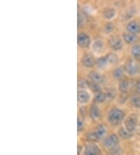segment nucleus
<instances>
[{
    "instance_id": "ddd939ff",
    "label": "nucleus",
    "mask_w": 140,
    "mask_h": 155,
    "mask_svg": "<svg viewBox=\"0 0 140 155\" xmlns=\"http://www.w3.org/2000/svg\"><path fill=\"white\" fill-rule=\"evenodd\" d=\"M90 115L93 121H98L100 119V117H101V110H100L99 107L96 104H93L90 107Z\"/></svg>"
},
{
    "instance_id": "412c9836",
    "label": "nucleus",
    "mask_w": 140,
    "mask_h": 155,
    "mask_svg": "<svg viewBox=\"0 0 140 155\" xmlns=\"http://www.w3.org/2000/svg\"><path fill=\"white\" fill-rule=\"evenodd\" d=\"M131 54L133 57V59L138 60L140 59V45L139 44H135L132 46L131 49Z\"/></svg>"
},
{
    "instance_id": "f3484780",
    "label": "nucleus",
    "mask_w": 140,
    "mask_h": 155,
    "mask_svg": "<svg viewBox=\"0 0 140 155\" xmlns=\"http://www.w3.org/2000/svg\"><path fill=\"white\" fill-rule=\"evenodd\" d=\"M103 15L106 18L107 20H111L113 19L116 15V11L113 8H105L104 11H103Z\"/></svg>"
},
{
    "instance_id": "2eb2a0df",
    "label": "nucleus",
    "mask_w": 140,
    "mask_h": 155,
    "mask_svg": "<svg viewBox=\"0 0 140 155\" xmlns=\"http://www.w3.org/2000/svg\"><path fill=\"white\" fill-rule=\"evenodd\" d=\"M104 43L103 42V40L99 39V38L96 39L92 44V49L95 53H101L104 49Z\"/></svg>"
},
{
    "instance_id": "f03ea898",
    "label": "nucleus",
    "mask_w": 140,
    "mask_h": 155,
    "mask_svg": "<svg viewBox=\"0 0 140 155\" xmlns=\"http://www.w3.org/2000/svg\"><path fill=\"white\" fill-rule=\"evenodd\" d=\"M125 71L130 76H135L138 74L140 71V64L135 59H130L126 62L125 66Z\"/></svg>"
},
{
    "instance_id": "bb28decb",
    "label": "nucleus",
    "mask_w": 140,
    "mask_h": 155,
    "mask_svg": "<svg viewBox=\"0 0 140 155\" xmlns=\"http://www.w3.org/2000/svg\"><path fill=\"white\" fill-rule=\"evenodd\" d=\"M89 85H90V81H86V80H83V79L79 80L78 82L79 89H85V88L89 87Z\"/></svg>"
},
{
    "instance_id": "6e6552de",
    "label": "nucleus",
    "mask_w": 140,
    "mask_h": 155,
    "mask_svg": "<svg viewBox=\"0 0 140 155\" xmlns=\"http://www.w3.org/2000/svg\"><path fill=\"white\" fill-rule=\"evenodd\" d=\"M91 96L87 90L79 89L77 93V100L80 104H87L90 101Z\"/></svg>"
},
{
    "instance_id": "0eeeda50",
    "label": "nucleus",
    "mask_w": 140,
    "mask_h": 155,
    "mask_svg": "<svg viewBox=\"0 0 140 155\" xmlns=\"http://www.w3.org/2000/svg\"><path fill=\"white\" fill-rule=\"evenodd\" d=\"M81 64L86 68H92L96 65V60L91 53H85L81 59Z\"/></svg>"
},
{
    "instance_id": "a211bd4d",
    "label": "nucleus",
    "mask_w": 140,
    "mask_h": 155,
    "mask_svg": "<svg viewBox=\"0 0 140 155\" xmlns=\"http://www.w3.org/2000/svg\"><path fill=\"white\" fill-rule=\"evenodd\" d=\"M94 101L98 104H103L107 101V95L105 92H98L94 96Z\"/></svg>"
},
{
    "instance_id": "cd10ccee",
    "label": "nucleus",
    "mask_w": 140,
    "mask_h": 155,
    "mask_svg": "<svg viewBox=\"0 0 140 155\" xmlns=\"http://www.w3.org/2000/svg\"><path fill=\"white\" fill-rule=\"evenodd\" d=\"M84 127H85V124H84L83 120L81 117H79L78 120H77V129H78L79 132L83 130Z\"/></svg>"
},
{
    "instance_id": "f8f14e48",
    "label": "nucleus",
    "mask_w": 140,
    "mask_h": 155,
    "mask_svg": "<svg viewBox=\"0 0 140 155\" xmlns=\"http://www.w3.org/2000/svg\"><path fill=\"white\" fill-rule=\"evenodd\" d=\"M122 38H123L125 43L129 44V45L135 44L137 42V40H138V37H137L136 35H133L129 32L123 33V35H122Z\"/></svg>"
},
{
    "instance_id": "39448f33",
    "label": "nucleus",
    "mask_w": 140,
    "mask_h": 155,
    "mask_svg": "<svg viewBox=\"0 0 140 155\" xmlns=\"http://www.w3.org/2000/svg\"><path fill=\"white\" fill-rule=\"evenodd\" d=\"M90 37L88 34L86 32H79L78 34V37H77V42H78L79 46H80L81 48H88L90 45Z\"/></svg>"
},
{
    "instance_id": "c756f323",
    "label": "nucleus",
    "mask_w": 140,
    "mask_h": 155,
    "mask_svg": "<svg viewBox=\"0 0 140 155\" xmlns=\"http://www.w3.org/2000/svg\"><path fill=\"white\" fill-rule=\"evenodd\" d=\"M105 93H106L107 101H110L115 97V93L113 92V91H107V92H105Z\"/></svg>"
},
{
    "instance_id": "a878e982",
    "label": "nucleus",
    "mask_w": 140,
    "mask_h": 155,
    "mask_svg": "<svg viewBox=\"0 0 140 155\" xmlns=\"http://www.w3.org/2000/svg\"><path fill=\"white\" fill-rule=\"evenodd\" d=\"M114 30V25L111 22L107 23L104 27V31L105 34H110Z\"/></svg>"
},
{
    "instance_id": "dca6fc26",
    "label": "nucleus",
    "mask_w": 140,
    "mask_h": 155,
    "mask_svg": "<svg viewBox=\"0 0 140 155\" xmlns=\"http://www.w3.org/2000/svg\"><path fill=\"white\" fill-rule=\"evenodd\" d=\"M108 65V61L107 60L106 56H104V57H101L96 60V66L99 68V69H104Z\"/></svg>"
},
{
    "instance_id": "2f4dec72",
    "label": "nucleus",
    "mask_w": 140,
    "mask_h": 155,
    "mask_svg": "<svg viewBox=\"0 0 140 155\" xmlns=\"http://www.w3.org/2000/svg\"><path fill=\"white\" fill-rule=\"evenodd\" d=\"M136 89L137 91H138V93H140V79L138 80V82H137V85H136Z\"/></svg>"
},
{
    "instance_id": "20e7f679",
    "label": "nucleus",
    "mask_w": 140,
    "mask_h": 155,
    "mask_svg": "<svg viewBox=\"0 0 140 155\" xmlns=\"http://www.w3.org/2000/svg\"><path fill=\"white\" fill-rule=\"evenodd\" d=\"M118 142H119V139L118 136L116 134H110L104 140L103 145L104 146V147L107 149H113L116 147Z\"/></svg>"
},
{
    "instance_id": "423d86ee",
    "label": "nucleus",
    "mask_w": 140,
    "mask_h": 155,
    "mask_svg": "<svg viewBox=\"0 0 140 155\" xmlns=\"http://www.w3.org/2000/svg\"><path fill=\"white\" fill-rule=\"evenodd\" d=\"M109 46L110 49L114 51H118L121 50L123 47V41L120 38L119 36L114 35L110 38L109 40Z\"/></svg>"
},
{
    "instance_id": "7c9ffc66",
    "label": "nucleus",
    "mask_w": 140,
    "mask_h": 155,
    "mask_svg": "<svg viewBox=\"0 0 140 155\" xmlns=\"http://www.w3.org/2000/svg\"><path fill=\"white\" fill-rule=\"evenodd\" d=\"M84 22V19H83V17H81L80 15V13H78V26L79 27H80L81 25L83 24Z\"/></svg>"
},
{
    "instance_id": "4be33fe9",
    "label": "nucleus",
    "mask_w": 140,
    "mask_h": 155,
    "mask_svg": "<svg viewBox=\"0 0 140 155\" xmlns=\"http://www.w3.org/2000/svg\"><path fill=\"white\" fill-rule=\"evenodd\" d=\"M129 88V82L126 79H121L120 80V82L118 84V89L121 91V93H126L127 90Z\"/></svg>"
},
{
    "instance_id": "b1692460",
    "label": "nucleus",
    "mask_w": 140,
    "mask_h": 155,
    "mask_svg": "<svg viewBox=\"0 0 140 155\" xmlns=\"http://www.w3.org/2000/svg\"><path fill=\"white\" fill-rule=\"evenodd\" d=\"M118 133H119V136H121V138L123 139H129L132 136V133H129V131L125 129V127L121 128V129L118 130Z\"/></svg>"
},
{
    "instance_id": "f257e3e1",
    "label": "nucleus",
    "mask_w": 140,
    "mask_h": 155,
    "mask_svg": "<svg viewBox=\"0 0 140 155\" xmlns=\"http://www.w3.org/2000/svg\"><path fill=\"white\" fill-rule=\"evenodd\" d=\"M125 118V113L119 108H113L109 111L107 121L112 126H117Z\"/></svg>"
},
{
    "instance_id": "393cba45",
    "label": "nucleus",
    "mask_w": 140,
    "mask_h": 155,
    "mask_svg": "<svg viewBox=\"0 0 140 155\" xmlns=\"http://www.w3.org/2000/svg\"><path fill=\"white\" fill-rule=\"evenodd\" d=\"M131 104L135 108H138L140 109V97L137 96V95H134L132 97L130 100Z\"/></svg>"
},
{
    "instance_id": "9b49d317",
    "label": "nucleus",
    "mask_w": 140,
    "mask_h": 155,
    "mask_svg": "<svg viewBox=\"0 0 140 155\" xmlns=\"http://www.w3.org/2000/svg\"><path fill=\"white\" fill-rule=\"evenodd\" d=\"M84 155H101V149L96 144H88L85 148Z\"/></svg>"
},
{
    "instance_id": "6ab92c4d",
    "label": "nucleus",
    "mask_w": 140,
    "mask_h": 155,
    "mask_svg": "<svg viewBox=\"0 0 140 155\" xmlns=\"http://www.w3.org/2000/svg\"><path fill=\"white\" fill-rule=\"evenodd\" d=\"M124 73H125V68H122V67H118L113 71L112 75L115 79L121 80L124 76Z\"/></svg>"
},
{
    "instance_id": "473e14b6",
    "label": "nucleus",
    "mask_w": 140,
    "mask_h": 155,
    "mask_svg": "<svg viewBox=\"0 0 140 155\" xmlns=\"http://www.w3.org/2000/svg\"><path fill=\"white\" fill-rule=\"evenodd\" d=\"M80 151H81L80 146H78V155L80 154Z\"/></svg>"
},
{
    "instance_id": "c85d7f7f",
    "label": "nucleus",
    "mask_w": 140,
    "mask_h": 155,
    "mask_svg": "<svg viewBox=\"0 0 140 155\" xmlns=\"http://www.w3.org/2000/svg\"><path fill=\"white\" fill-rule=\"evenodd\" d=\"M89 87L92 89L93 91L96 92V93H98V92H101V86L100 85L98 84H95V83H93L91 81H90V85H89Z\"/></svg>"
},
{
    "instance_id": "4468645a",
    "label": "nucleus",
    "mask_w": 140,
    "mask_h": 155,
    "mask_svg": "<svg viewBox=\"0 0 140 155\" xmlns=\"http://www.w3.org/2000/svg\"><path fill=\"white\" fill-rule=\"evenodd\" d=\"M93 133L95 134L97 140H99L101 139H102L106 135L107 129L104 125H98L97 128L93 130Z\"/></svg>"
},
{
    "instance_id": "7ed1b4c3",
    "label": "nucleus",
    "mask_w": 140,
    "mask_h": 155,
    "mask_svg": "<svg viewBox=\"0 0 140 155\" xmlns=\"http://www.w3.org/2000/svg\"><path fill=\"white\" fill-rule=\"evenodd\" d=\"M125 128L129 131V133H132L136 129L138 124V116L135 114H132L126 117L125 120Z\"/></svg>"
},
{
    "instance_id": "1a4fd4ad",
    "label": "nucleus",
    "mask_w": 140,
    "mask_h": 155,
    "mask_svg": "<svg viewBox=\"0 0 140 155\" xmlns=\"http://www.w3.org/2000/svg\"><path fill=\"white\" fill-rule=\"evenodd\" d=\"M88 78H89L90 81H91L93 83L98 84V85L103 84L105 81L104 76L101 74V73H99V72L97 71L90 72L89 74H88Z\"/></svg>"
},
{
    "instance_id": "5701e85b",
    "label": "nucleus",
    "mask_w": 140,
    "mask_h": 155,
    "mask_svg": "<svg viewBox=\"0 0 140 155\" xmlns=\"http://www.w3.org/2000/svg\"><path fill=\"white\" fill-rule=\"evenodd\" d=\"M107 60L108 61L109 65L115 64L118 62V57L114 53H110L106 55Z\"/></svg>"
},
{
    "instance_id": "9d476101",
    "label": "nucleus",
    "mask_w": 140,
    "mask_h": 155,
    "mask_svg": "<svg viewBox=\"0 0 140 155\" xmlns=\"http://www.w3.org/2000/svg\"><path fill=\"white\" fill-rule=\"evenodd\" d=\"M126 30L128 32L133 35H138L140 33V24L135 21H131L126 25Z\"/></svg>"
},
{
    "instance_id": "aec40b11",
    "label": "nucleus",
    "mask_w": 140,
    "mask_h": 155,
    "mask_svg": "<svg viewBox=\"0 0 140 155\" xmlns=\"http://www.w3.org/2000/svg\"><path fill=\"white\" fill-rule=\"evenodd\" d=\"M135 13H136V9H135V6H130V7L125 11V13H124L123 19L125 20V21H126V20L131 19Z\"/></svg>"
}]
</instances>
